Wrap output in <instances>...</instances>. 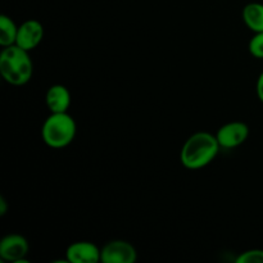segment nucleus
<instances>
[{"label": "nucleus", "mask_w": 263, "mask_h": 263, "mask_svg": "<svg viewBox=\"0 0 263 263\" xmlns=\"http://www.w3.org/2000/svg\"><path fill=\"white\" fill-rule=\"evenodd\" d=\"M220 148L216 135L198 131L185 140L180 152V162L187 170H200L212 163Z\"/></svg>", "instance_id": "nucleus-1"}, {"label": "nucleus", "mask_w": 263, "mask_h": 263, "mask_svg": "<svg viewBox=\"0 0 263 263\" xmlns=\"http://www.w3.org/2000/svg\"><path fill=\"white\" fill-rule=\"evenodd\" d=\"M0 73L4 81L13 86L26 85L33 73V63L30 51L18 45L3 48L0 53Z\"/></svg>", "instance_id": "nucleus-2"}, {"label": "nucleus", "mask_w": 263, "mask_h": 263, "mask_svg": "<svg viewBox=\"0 0 263 263\" xmlns=\"http://www.w3.org/2000/svg\"><path fill=\"white\" fill-rule=\"evenodd\" d=\"M77 125L68 112L50 113L41 126L44 143L54 149L68 146L76 138Z\"/></svg>", "instance_id": "nucleus-3"}, {"label": "nucleus", "mask_w": 263, "mask_h": 263, "mask_svg": "<svg viewBox=\"0 0 263 263\" xmlns=\"http://www.w3.org/2000/svg\"><path fill=\"white\" fill-rule=\"evenodd\" d=\"M30 244L21 234H8L0 240V258L12 263H28Z\"/></svg>", "instance_id": "nucleus-4"}, {"label": "nucleus", "mask_w": 263, "mask_h": 263, "mask_svg": "<svg viewBox=\"0 0 263 263\" xmlns=\"http://www.w3.org/2000/svg\"><path fill=\"white\" fill-rule=\"evenodd\" d=\"M136 259V248L126 240H110L102 248L100 262L103 263H134Z\"/></svg>", "instance_id": "nucleus-5"}, {"label": "nucleus", "mask_w": 263, "mask_h": 263, "mask_svg": "<svg viewBox=\"0 0 263 263\" xmlns=\"http://www.w3.org/2000/svg\"><path fill=\"white\" fill-rule=\"evenodd\" d=\"M249 126L241 121L228 122L218 128L216 138L221 148L233 149L238 148L248 140Z\"/></svg>", "instance_id": "nucleus-6"}, {"label": "nucleus", "mask_w": 263, "mask_h": 263, "mask_svg": "<svg viewBox=\"0 0 263 263\" xmlns=\"http://www.w3.org/2000/svg\"><path fill=\"white\" fill-rule=\"evenodd\" d=\"M102 258V248L91 241H74L66 251L69 263H98Z\"/></svg>", "instance_id": "nucleus-7"}, {"label": "nucleus", "mask_w": 263, "mask_h": 263, "mask_svg": "<svg viewBox=\"0 0 263 263\" xmlns=\"http://www.w3.org/2000/svg\"><path fill=\"white\" fill-rule=\"evenodd\" d=\"M44 39V26L37 20L25 21L18 26V35L15 45L21 46L25 50H33L40 45Z\"/></svg>", "instance_id": "nucleus-8"}, {"label": "nucleus", "mask_w": 263, "mask_h": 263, "mask_svg": "<svg viewBox=\"0 0 263 263\" xmlns=\"http://www.w3.org/2000/svg\"><path fill=\"white\" fill-rule=\"evenodd\" d=\"M71 92L64 85L57 84L48 89L45 95V103L50 113L68 112L71 105Z\"/></svg>", "instance_id": "nucleus-9"}, {"label": "nucleus", "mask_w": 263, "mask_h": 263, "mask_svg": "<svg viewBox=\"0 0 263 263\" xmlns=\"http://www.w3.org/2000/svg\"><path fill=\"white\" fill-rule=\"evenodd\" d=\"M241 18L251 31L263 32V4L258 2L248 3L241 10Z\"/></svg>", "instance_id": "nucleus-10"}, {"label": "nucleus", "mask_w": 263, "mask_h": 263, "mask_svg": "<svg viewBox=\"0 0 263 263\" xmlns=\"http://www.w3.org/2000/svg\"><path fill=\"white\" fill-rule=\"evenodd\" d=\"M18 35V26L9 15H0V45L5 46L14 45Z\"/></svg>", "instance_id": "nucleus-11"}, {"label": "nucleus", "mask_w": 263, "mask_h": 263, "mask_svg": "<svg viewBox=\"0 0 263 263\" xmlns=\"http://www.w3.org/2000/svg\"><path fill=\"white\" fill-rule=\"evenodd\" d=\"M235 261L238 263H263V249H248L239 254Z\"/></svg>", "instance_id": "nucleus-12"}, {"label": "nucleus", "mask_w": 263, "mask_h": 263, "mask_svg": "<svg viewBox=\"0 0 263 263\" xmlns=\"http://www.w3.org/2000/svg\"><path fill=\"white\" fill-rule=\"evenodd\" d=\"M249 53L257 59H263V32H256L249 41Z\"/></svg>", "instance_id": "nucleus-13"}, {"label": "nucleus", "mask_w": 263, "mask_h": 263, "mask_svg": "<svg viewBox=\"0 0 263 263\" xmlns=\"http://www.w3.org/2000/svg\"><path fill=\"white\" fill-rule=\"evenodd\" d=\"M256 91H257V97H258V99L263 103V72L259 74L258 79H257Z\"/></svg>", "instance_id": "nucleus-14"}, {"label": "nucleus", "mask_w": 263, "mask_h": 263, "mask_svg": "<svg viewBox=\"0 0 263 263\" xmlns=\"http://www.w3.org/2000/svg\"><path fill=\"white\" fill-rule=\"evenodd\" d=\"M8 210V204L7 200L4 199V197H0V216H4L7 213Z\"/></svg>", "instance_id": "nucleus-15"}]
</instances>
